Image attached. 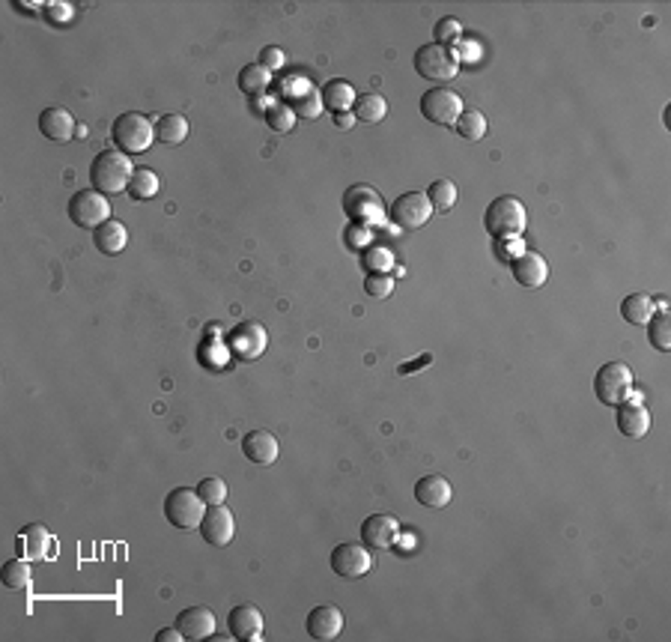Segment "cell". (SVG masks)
<instances>
[{
  "instance_id": "6da1fadb",
  "label": "cell",
  "mask_w": 671,
  "mask_h": 642,
  "mask_svg": "<svg viewBox=\"0 0 671 642\" xmlns=\"http://www.w3.org/2000/svg\"><path fill=\"white\" fill-rule=\"evenodd\" d=\"M135 174V165L132 158L120 149H105L93 158L90 165V183L96 191H102V195H120V191L128 189V179Z\"/></svg>"
},
{
  "instance_id": "2e32d148",
  "label": "cell",
  "mask_w": 671,
  "mask_h": 642,
  "mask_svg": "<svg viewBox=\"0 0 671 642\" xmlns=\"http://www.w3.org/2000/svg\"><path fill=\"white\" fill-rule=\"evenodd\" d=\"M400 535V523L394 514H371L364 523H361V544L373 550H385V547H394Z\"/></svg>"
},
{
  "instance_id": "4316f807",
  "label": "cell",
  "mask_w": 671,
  "mask_h": 642,
  "mask_svg": "<svg viewBox=\"0 0 671 642\" xmlns=\"http://www.w3.org/2000/svg\"><path fill=\"white\" fill-rule=\"evenodd\" d=\"M654 314H656V305L647 293H630L621 302V317L633 326H647Z\"/></svg>"
},
{
  "instance_id": "83f0119b",
  "label": "cell",
  "mask_w": 671,
  "mask_h": 642,
  "mask_svg": "<svg viewBox=\"0 0 671 642\" xmlns=\"http://www.w3.org/2000/svg\"><path fill=\"white\" fill-rule=\"evenodd\" d=\"M156 138H158L161 144H168V147L182 144L188 138V120L182 114H165V117H158Z\"/></svg>"
},
{
  "instance_id": "484cf974",
  "label": "cell",
  "mask_w": 671,
  "mask_h": 642,
  "mask_svg": "<svg viewBox=\"0 0 671 642\" xmlns=\"http://www.w3.org/2000/svg\"><path fill=\"white\" fill-rule=\"evenodd\" d=\"M355 99H359V96H355L352 84L343 81V78H334V81L326 84V87H322V108H329L331 114L352 111Z\"/></svg>"
},
{
  "instance_id": "d4e9b609",
  "label": "cell",
  "mask_w": 671,
  "mask_h": 642,
  "mask_svg": "<svg viewBox=\"0 0 671 642\" xmlns=\"http://www.w3.org/2000/svg\"><path fill=\"white\" fill-rule=\"evenodd\" d=\"M93 245L96 249H99L102 254H107V257H117V254H123L126 251V245H128V230H126V224L123 221H117V219H107L102 228H96L93 230Z\"/></svg>"
},
{
  "instance_id": "f35d334b",
  "label": "cell",
  "mask_w": 671,
  "mask_h": 642,
  "mask_svg": "<svg viewBox=\"0 0 671 642\" xmlns=\"http://www.w3.org/2000/svg\"><path fill=\"white\" fill-rule=\"evenodd\" d=\"M198 494L200 499L207 502V505H224L227 499V484L221 478H203L198 484Z\"/></svg>"
},
{
  "instance_id": "60d3db41",
  "label": "cell",
  "mask_w": 671,
  "mask_h": 642,
  "mask_svg": "<svg viewBox=\"0 0 671 642\" xmlns=\"http://www.w3.org/2000/svg\"><path fill=\"white\" fill-rule=\"evenodd\" d=\"M284 63H287V55L278 46H266L263 51H259V66H266L269 72L284 69Z\"/></svg>"
},
{
  "instance_id": "e575fe53",
  "label": "cell",
  "mask_w": 671,
  "mask_h": 642,
  "mask_svg": "<svg viewBox=\"0 0 671 642\" xmlns=\"http://www.w3.org/2000/svg\"><path fill=\"white\" fill-rule=\"evenodd\" d=\"M647 338H651V344L659 352L671 350V320H668L666 311H659V314L651 317V323H647Z\"/></svg>"
},
{
  "instance_id": "5b68a950",
  "label": "cell",
  "mask_w": 671,
  "mask_h": 642,
  "mask_svg": "<svg viewBox=\"0 0 671 642\" xmlns=\"http://www.w3.org/2000/svg\"><path fill=\"white\" fill-rule=\"evenodd\" d=\"M203 514H207V502L200 499L198 487H177L170 490L165 499V517L170 526H177L182 532L188 529H200Z\"/></svg>"
},
{
  "instance_id": "7a4b0ae2",
  "label": "cell",
  "mask_w": 671,
  "mask_h": 642,
  "mask_svg": "<svg viewBox=\"0 0 671 642\" xmlns=\"http://www.w3.org/2000/svg\"><path fill=\"white\" fill-rule=\"evenodd\" d=\"M483 224L495 239H519L523 230L528 228V209L519 198L502 195L486 207Z\"/></svg>"
},
{
  "instance_id": "b9f144b4",
  "label": "cell",
  "mask_w": 671,
  "mask_h": 642,
  "mask_svg": "<svg viewBox=\"0 0 671 642\" xmlns=\"http://www.w3.org/2000/svg\"><path fill=\"white\" fill-rule=\"evenodd\" d=\"M453 55H457V60H460V66L463 63H474V60H481V42H469V39H460L457 42V51H453Z\"/></svg>"
},
{
  "instance_id": "7bdbcfd3",
  "label": "cell",
  "mask_w": 671,
  "mask_h": 642,
  "mask_svg": "<svg viewBox=\"0 0 671 642\" xmlns=\"http://www.w3.org/2000/svg\"><path fill=\"white\" fill-rule=\"evenodd\" d=\"M367 239H371V233H367V224H361V228H359V224H352L350 233H346V242H350V245H364Z\"/></svg>"
},
{
  "instance_id": "d6986e66",
  "label": "cell",
  "mask_w": 671,
  "mask_h": 642,
  "mask_svg": "<svg viewBox=\"0 0 671 642\" xmlns=\"http://www.w3.org/2000/svg\"><path fill=\"white\" fill-rule=\"evenodd\" d=\"M39 132L48 138V141H57V144H66L75 138V117L69 108H63V105H51L39 114Z\"/></svg>"
},
{
  "instance_id": "74e56055",
  "label": "cell",
  "mask_w": 671,
  "mask_h": 642,
  "mask_svg": "<svg viewBox=\"0 0 671 642\" xmlns=\"http://www.w3.org/2000/svg\"><path fill=\"white\" fill-rule=\"evenodd\" d=\"M432 36H436L439 46L451 48V46H457V42L463 39V25H460L457 18H439L436 21V30H432Z\"/></svg>"
},
{
  "instance_id": "8992f818",
  "label": "cell",
  "mask_w": 671,
  "mask_h": 642,
  "mask_svg": "<svg viewBox=\"0 0 671 642\" xmlns=\"http://www.w3.org/2000/svg\"><path fill=\"white\" fill-rule=\"evenodd\" d=\"M594 394L605 406H621L633 394V371L624 362H605L594 377Z\"/></svg>"
},
{
  "instance_id": "44dd1931",
  "label": "cell",
  "mask_w": 671,
  "mask_h": 642,
  "mask_svg": "<svg viewBox=\"0 0 671 642\" xmlns=\"http://www.w3.org/2000/svg\"><path fill=\"white\" fill-rule=\"evenodd\" d=\"M513 278H516V284H523V287H528V290H534V287H544L546 284L549 266H546V260L537 251H523L519 257H513Z\"/></svg>"
},
{
  "instance_id": "9a60e30c",
  "label": "cell",
  "mask_w": 671,
  "mask_h": 642,
  "mask_svg": "<svg viewBox=\"0 0 671 642\" xmlns=\"http://www.w3.org/2000/svg\"><path fill=\"white\" fill-rule=\"evenodd\" d=\"M266 344H269V335L259 323H239L230 331V350L245 362H254L263 356Z\"/></svg>"
},
{
  "instance_id": "30bf717a",
  "label": "cell",
  "mask_w": 671,
  "mask_h": 642,
  "mask_svg": "<svg viewBox=\"0 0 671 642\" xmlns=\"http://www.w3.org/2000/svg\"><path fill=\"white\" fill-rule=\"evenodd\" d=\"M373 568V555L367 544H338L331 550V571L343 580H359Z\"/></svg>"
},
{
  "instance_id": "f546056e",
  "label": "cell",
  "mask_w": 671,
  "mask_h": 642,
  "mask_svg": "<svg viewBox=\"0 0 671 642\" xmlns=\"http://www.w3.org/2000/svg\"><path fill=\"white\" fill-rule=\"evenodd\" d=\"M128 198L132 200H149L158 195V174L149 168H135L132 179H128Z\"/></svg>"
},
{
  "instance_id": "7c38bea8",
  "label": "cell",
  "mask_w": 671,
  "mask_h": 642,
  "mask_svg": "<svg viewBox=\"0 0 671 642\" xmlns=\"http://www.w3.org/2000/svg\"><path fill=\"white\" fill-rule=\"evenodd\" d=\"M227 630H230L233 639L257 642V639H263L266 618L254 604H239V606L230 609V616H227Z\"/></svg>"
},
{
  "instance_id": "4dcf8cb0",
  "label": "cell",
  "mask_w": 671,
  "mask_h": 642,
  "mask_svg": "<svg viewBox=\"0 0 671 642\" xmlns=\"http://www.w3.org/2000/svg\"><path fill=\"white\" fill-rule=\"evenodd\" d=\"M269 84H272V72L259 66V63H248L239 72V90L248 96H263L269 90Z\"/></svg>"
},
{
  "instance_id": "5bb4252c",
  "label": "cell",
  "mask_w": 671,
  "mask_h": 642,
  "mask_svg": "<svg viewBox=\"0 0 671 642\" xmlns=\"http://www.w3.org/2000/svg\"><path fill=\"white\" fill-rule=\"evenodd\" d=\"M51 532L42 523H30L15 535V553L27 562H46L51 555Z\"/></svg>"
},
{
  "instance_id": "603a6c76",
  "label": "cell",
  "mask_w": 671,
  "mask_h": 642,
  "mask_svg": "<svg viewBox=\"0 0 671 642\" xmlns=\"http://www.w3.org/2000/svg\"><path fill=\"white\" fill-rule=\"evenodd\" d=\"M287 96H290V108L296 111V117H308V120H313V117L322 114V93L313 90L308 81H293L287 87Z\"/></svg>"
},
{
  "instance_id": "ac0fdd59",
  "label": "cell",
  "mask_w": 671,
  "mask_h": 642,
  "mask_svg": "<svg viewBox=\"0 0 671 642\" xmlns=\"http://www.w3.org/2000/svg\"><path fill=\"white\" fill-rule=\"evenodd\" d=\"M215 627H219V622H215V613L207 606H188L177 616V630L186 639H212Z\"/></svg>"
},
{
  "instance_id": "52a82bcc",
  "label": "cell",
  "mask_w": 671,
  "mask_h": 642,
  "mask_svg": "<svg viewBox=\"0 0 671 642\" xmlns=\"http://www.w3.org/2000/svg\"><path fill=\"white\" fill-rule=\"evenodd\" d=\"M69 219L75 221V228L96 230L111 219V203H107V198L96 189L75 191L69 200Z\"/></svg>"
},
{
  "instance_id": "d6a6232c",
  "label": "cell",
  "mask_w": 671,
  "mask_h": 642,
  "mask_svg": "<svg viewBox=\"0 0 671 642\" xmlns=\"http://www.w3.org/2000/svg\"><path fill=\"white\" fill-rule=\"evenodd\" d=\"M4 586L9 588V592H18V588H27L30 586V562L21 559V555H15L13 562L4 565Z\"/></svg>"
},
{
  "instance_id": "ab89813d",
  "label": "cell",
  "mask_w": 671,
  "mask_h": 642,
  "mask_svg": "<svg viewBox=\"0 0 671 642\" xmlns=\"http://www.w3.org/2000/svg\"><path fill=\"white\" fill-rule=\"evenodd\" d=\"M391 251H388V249H367L364 251V266H367V270H371V272H388V270H391Z\"/></svg>"
},
{
  "instance_id": "3957f363",
  "label": "cell",
  "mask_w": 671,
  "mask_h": 642,
  "mask_svg": "<svg viewBox=\"0 0 671 642\" xmlns=\"http://www.w3.org/2000/svg\"><path fill=\"white\" fill-rule=\"evenodd\" d=\"M111 138L114 144L120 147V153L126 156H137L147 153L156 141V126L149 123V117L137 114V111H126L114 120L111 126Z\"/></svg>"
},
{
  "instance_id": "cb8c5ba5",
  "label": "cell",
  "mask_w": 671,
  "mask_h": 642,
  "mask_svg": "<svg viewBox=\"0 0 671 642\" xmlns=\"http://www.w3.org/2000/svg\"><path fill=\"white\" fill-rule=\"evenodd\" d=\"M618 431L626 440H642V436L651 431V413L645 410L642 403H621L618 406Z\"/></svg>"
},
{
  "instance_id": "9c48e42d",
  "label": "cell",
  "mask_w": 671,
  "mask_h": 642,
  "mask_svg": "<svg viewBox=\"0 0 671 642\" xmlns=\"http://www.w3.org/2000/svg\"><path fill=\"white\" fill-rule=\"evenodd\" d=\"M388 216H391V221L397 224V228H403V230H418V228H424V224L430 221V216H432V203H430V198L424 195V191H406V195H400V198L391 203Z\"/></svg>"
},
{
  "instance_id": "ee69618b",
  "label": "cell",
  "mask_w": 671,
  "mask_h": 642,
  "mask_svg": "<svg viewBox=\"0 0 671 642\" xmlns=\"http://www.w3.org/2000/svg\"><path fill=\"white\" fill-rule=\"evenodd\" d=\"M182 639H186V637H182L177 627H165V630H158V634H156V642H182Z\"/></svg>"
},
{
  "instance_id": "ba28073f",
  "label": "cell",
  "mask_w": 671,
  "mask_h": 642,
  "mask_svg": "<svg viewBox=\"0 0 671 642\" xmlns=\"http://www.w3.org/2000/svg\"><path fill=\"white\" fill-rule=\"evenodd\" d=\"M465 111L463 96L451 87H430L424 96H421V114L424 120L436 123V126H451L460 120V114Z\"/></svg>"
},
{
  "instance_id": "ffe728a7",
  "label": "cell",
  "mask_w": 671,
  "mask_h": 642,
  "mask_svg": "<svg viewBox=\"0 0 671 642\" xmlns=\"http://www.w3.org/2000/svg\"><path fill=\"white\" fill-rule=\"evenodd\" d=\"M242 454L251 460L254 466H272L280 454V445L269 431H251L242 436Z\"/></svg>"
},
{
  "instance_id": "8d00e7d4",
  "label": "cell",
  "mask_w": 671,
  "mask_h": 642,
  "mask_svg": "<svg viewBox=\"0 0 671 642\" xmlns=\"http://www.w3.org/2000/svg\"><path fill=\"white\" fill-rule=\"evenodd\" d=\"M364 293L371 299H388L394 293V275L388 272H371L364 278Z\"/></svg>"
},
{
  "instance_id": "1f68e13d",
  "label": "cell",
  "mask_w": 671,
  "mask_h": 642,
  "mask_svg": "<svg viewBox=\"0 0 671 642\" xmlns=\"http://www.w3.org/2000/svg\"><path fill=\"white\" fill-rule=\"evenodd\" d=\"M453 132L465 138V141H481V138H486V117L474 108H465L460 114V120L453 123Z\"/></svg>"
},
{
  "instance_id": "f6af8a7d",
  "label": "cell",
  "mask_w": 671,
  "mask_h": 642,
  "mask_svg": "<svg viewBox=\"0 0 671 642\" xmlns=\"http://www.w3.org/2000/svg\"><path fill=\"white\" fill-rule=\"evenodd\" d=\"M334 126H341L343 132H346V128H352V126H355V114H352V111H346V114H334Z\"/></svg>"
},
{
  "instance_id": "d590c367",
  "label": "cell",
  "mask_w": 671,
  "mask_h": 642,
  "mask_svg": "<svg viewBox=\"0 0 671 642\" xmlns=\"http://www.w3.org/2000/svg\"><path fill=\"white\" fill-rule=\"evenodd\" d=\"M266 123L272 126V132L287 135V132H293V126H296V111L290 108V105H272L266 114Z\"/></svg>"
},
{
  "instance_id": "836d02e7",
  "label": "cell",
  "mask_w": 671,
  "mask_h": 642,
  "mask_svg": "<svg viewBox=\"0 0 671 642\" xmlns=\"http://www.w3.org/2000/svg\"><path fill=\"white\" fill-rule=\"evenodd\" d=\"M427 198L436 212H451L453 203H457V186H453L451 179H436V183L430 186Z\"/></svg>"
},
{
  "instance_id": "4fadbf2b",
  "label": "cell",
  "mask_w": 671,
  "mask_h": 642,
  "mask_svg": "<svg viewBox=\"0 0 671 642\" xmlns=\"http://www.w3.org/2000/svg\"><path fill=\"white\" fill-rule=\"evenodd\" d=\"M200 535H203V541L212 544V547H227V544L233 541V535H236L233 514L227 511L224 505H209L207 514H203Z\"/></svg>"
},
{
  "instance_id": "277c9868",
  "label": "cell",
  "mask_w": 671,
  "mask_h": 642,
  "mask_svg": "<svg viewBox=\"0 0 671 642\" xmlns=\"http://www.w3.org/2000/svg\"><path fill=\"white\" fill-rule=\"evenodd\" d=\"M415 72L421 75L424 81H432V84H448L460 75V60L453 55L451 48L439 46V42H427V46H421L415 51Z\"/></svg>"
},
{
  "instance_id": "e0dca14e",
  "label": "cell",
  "mask_w": 671,
  "mask_h": 642,
  "mask_svg": "<svg viewBox=\"0 0 671 642\" xmlns=\"http://www.w3.org/2000/svg\"><path fill=\"white\" fill-rule=\"evenodd\" d=\"M308 637L310 639H320V642H329V639H338L341 630H343V613L338 606L331 604H322V606H313L308 613Z\"/></svg>"
},
{
  "instance_id": "8fae6325",
  "label": "cell",
  "mask_w": 671,
  "mask_h": 642,
  "mask_svg": "<svg viewBox=\"0 0 671 642\" xmlns=\"http://www.w3.org/2000/svg\"><path fill=\"white\" fill-rule=\"evenodd\" d=\"M343 207L355 221H361V224H376V221L385 219L382 198H379L371 186H352L350 191H346Z\"/></svg>"
},
{
  "instance_id": "f1b7e54d",
  "label": "cell",
  "mask_w": 671,
  "mask_h": 642,
  "mask_svg": "<svg viewBox=\"0 0 671 642\" xmlns=\"http://www.w3.org/2000/svg\"><path fill=\"white\" fill-rule=\"evenodd\" d=\"M352 114H355V120H361V123H382L385 114H388L385 96L361 93L359 99H355V105H352Z\"/></svg>"
},
{
  "instance_id": "7402d4cb",
  "label": "cell",
  "mask_w": 671,
  "mask_h": 642,
  "mask_svg": "<svg viewBox=\"0 0 671 642\" xmlns=\"http://www.w3.org/2000/svg\"><path fill=\"white\" fill-rule=\"evenodd\" d=\"M415 499L421 502L424 508L436 511V508H445L448 502L453 499V490H451V481L445 475H424L415 484Z\"/></svg>"
}]
</instances>
